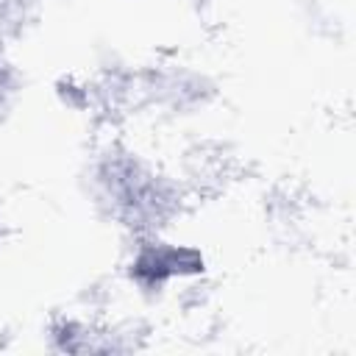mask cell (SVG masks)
Here are the masks:
<instances>
[{
    "label": "cell",
    "instance_id": "cell-1",
    "mask_svg": "<svg viewBox=\"0 0 356 356\" xmlns=\"http://www.w3.org/2000/svg\"><path fill=\"white\" fill-rule=\"evenodd\" d=\"M86 181L97 211L134 236L164 234L184 206L181 184L122 145L103 147L92 159Z\"/></svg>",
    "mask_w": 356,
    "mask_h": 356
},
{
    "label": "cell",
    "instance_id": "cell-2",
    "mask_svg": "<svg viewBox=\"0 0 356 356\" xmlns=\"http://www.w3.org/2000/svg\"><path fill=\"white\" fill-rule=\"evenodd\" d=\"M206 273L200 248L172 242L164 234L134 236L131 256L125 261L128 284L145 298H161L172 286L189 284Z\"/></svg>",
    "mask_w": 356,
    "mask_h": 356
}]
</instances>
